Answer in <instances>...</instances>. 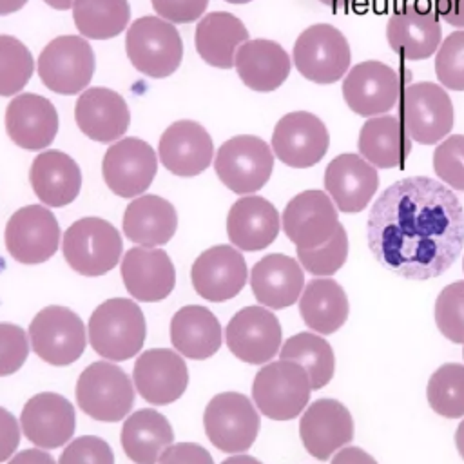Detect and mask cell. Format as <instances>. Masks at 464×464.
I'll return each instance as SVG.
<instances>
[{
  "label": "cell",
  "instance_id": "cell-1",
  "mask_svg": "<svg viewBox=\"0 0 464 464\" xmlns=\"http://www.w3.org/2000/svg\"><path fill=\"white\" fill-rule=\"evenodd\" d=\"M366 239L388 272L426 281L442 276L464 248V208L455 192L428 176L386 187L372 205Z\"/></svg>",
  "mask_w": 464,
  "mask_h": 464
},
{
  "label": "cell",
  "instance_id": "cell-2",
  "mask_svg": "<svg viewBox=\"0 0 464 464\" xmlns=\"http://www.w3.org/2000/svg\"><path fill=\"white\" fill-rule=\"evenodd\" d=\"M147 335L143 310L134 299L112 297L94 308L87 323V339L92 350L112 362L138 355Z\"/></svg>",
  "mask_w": 464,
  "mask_h": 464
},
{
  "label": "cell",
  "instance_id": "cell-3",
  "mask_svg": "<svg viewBox=\"0 0 464 464\" xmlns=\"http://www.w3.org/2000/svg\"><path fill=\"white\" fill-rule=\"evenodd\" d=\"M78 408L94 420L118 422L123 420L136 397L132 377L127 375L112 361L91 362L78 377L74 386Z\"/></svg>",
  "mask_w": 464,
  "mask_h": 464
},
{
  "label": "cell",
  "instance_id": "cell-4",
  "mask_svg": "<svg viewBox=\"0 0 464 464\" xmlns=\"http://www.w3.org/2000/svg\"><path fill=\"white\" fill-rule=\"evenodd\" d=\"M67 265L85 277H98L121 261L123 241L118 228L103 218H80L63 234Z\"/></svg>",
  "mask_w": 464,
  "mask_h": 464
},
{
  "label": "cell",
  "instance_id": "cell-5",
  "mask_svg": "<svg viewBox=\"0 0 464 464\" xmlns=\"http://www.w3.org/2000/svg\"><path fill=\"white\" fill-rule=\"evenodd\" d=\"M312 384L306 370L294 361H270L252 382V399L259 413L272 420H292L308 406Z\"/></svg>",
  "mask_w": 464,
  "mask_h": 464
},
{
  "label": "cell",
  "instance_id": "cell-6",
  "mask_svg": "<svg viewBox=\"0 0 464 464\" xmlns=\"http://www.w3.org/2000/svg\"><path fill=\"white\" fill-rule=\"evenodd\" d=\"M127 58L149 78H167L181 63L183 42L178 29L160 16H141L125 36Z\"/></svg>",
  "mask_w": 464,
  "mask_h": 464
},
{
  "label": "cell",
  "instance_id": "cell-7",
  "mask_svg": "<svg viewBox=\"0 0 464 464\" xmlns=\"http://www.w3.org/2000/svg\"><path fill=\"white\" fill-rule=\"evenodd\" d=\"M31 350L51 366L76 362L87 346V328L80 315L67 306L42 308L27 328Z\"/></svg>",
  "mask_w": 464,
  "mask_h": 464
},
{
  "label": "cell",
  "instance_id": "cell-8",
  "mask_svg": "<svg viewBox=\"0 0 464 464\" xmlns=\"http://www.w3.org/2000/svg\"><path fill=\"white\" fill-rule=\"evenodd\" d=\"M261 419L256 404L239 392L214 395L203 411L207 439L223 453H245L256 442Z\"/></svg>",
  "mask_w": 464,
  "mask_h": 464
},
{
  "label": "cell",
  "instance_id": "cell-9",
  "mask_svg": "<svg viewBox=\"0 0 464 464\" xmlns=\"http://www.w3.org/2000/svg\"><path fill=\"white\" fill-rule=\"evenodd\" d=\"M397 107L408 136L420 145H435L453 129L451 98L433 82L406 83Z\"/></svg>",
  "mask_w": 464,
  "mask_h": 464
},
{
  "label": "cell",
  "instance_id": "cell-10",
  "mask_svg": "<svg viewBox=\"0 0 464 464\" xmlns=\"http://www.w3.org/2000/svg\"><path fill=\"white\" fill-rule=\"evenodd\" d=\"M410 71H395L377 60H366L353 65L343 80V98L350 111L359 116L386 114L399 103L404 80L410 82Z\"/></svg>",
  "mask_w": 464,
  "mask_h": 464
},
{
  "label": "cell",
  "instance_id": "cell-11",
  "mask_svg": "<svg viewBox=\"0 0 464 464\" xmlns=\"http://www.w3.org/2000/svg\"><path fill=\"white\" fill-rule=\"evenodd\" d=\"M292 58L306 80L326 85L348 72L352 53L346 36L337 27L314 24L297 36Z\"/></svg>",
  "mask_w": 464,
  "mask_h": 464
},
{
  "label": "cell",
  "instance_id": "cell-12",
  "mask_svg": "<svg viewBox=\"0 0 464 464\" xmlns=\"http://www.w3.org/2000/svg\"><path fill=\"white\" fill-rule=\"evenodd\" d=\"M214 169L221 183L232 192L254 194L270 179L274 154L259 136L239 134L219 147Z\"/></svg>",
  "mask_w": 464,
  "mask_h": 464
},
{
  "label": "cell",
  "instance_id": "cell-13",
  "mask_svg": "<svg viewBox=\"0 0 464 464\" xmlns=\"http://www.w3.org/2000/svg\"><path fill=\"white\" fill-rule=\"evenodd\" d=\"M94 53L91 44L76 34L51 40L38 56L42 83L58 94H78L94 74Z\"/></svg>",
  "mask_w": 464,
  "mask_h": 464
},
{
  "label": "cell",
  "instance_id": "cell-14",
  "mask_svg": "<svg viewBox=\"0 0 464 464\" xmlns=\"http://www.w3.org/2000/svg\"><path fill=\"white\" fill-rule=\"evenodd\" d=\"M390 49L404 60L430 58L440 45L442 27L430 0H402L386 24Z\"/></svg>",
  "mask_w": 464,
  "mask_h": 464
},
{
  "label": "cell",
  "instance_id": "cell-15",
  "mask_svg": "<svg viewBox=\"0 0 464 464\" xmlns=\"http://www.w3.org/2000/svg\"><path fill=\"white\" fill-rule=\"evenodd\" d=\"M225 343L239 361L246 364H266L281 350V323L276 314L263 304L245 306L228 321Z\"/></svg>",
  "mask_w": 464,
  "mask_h": 464
},
{
  "label": "cell",
  "instance_id": "cell-16",
  "mask_svg": "<svg viewBox=\"0 0 464 464\" xmlns=\"http://www.w3.org/2000/svg\"><path fill=\"white\" fill-rule=\"evenodd\" d=\"M5 250L22 265H40L51 259L60 246V225L44 205H25L7 221Z\"/></svg>",
  "mask_w": 464,
  "mask_h": 464
},
{
  "label": "cell",
  "instance_id": "cell-17",
  "mask_svg": "<svg viewBox=\"0 0 464 464\" xmlns=\"http://www.w3.org/2000/svg\"><path fill=\"white\" fill-rule=\"evenodd\" d=\"M281 225L295 248H315L324 245L341 223L332 198L324 190L310 188L286 203Z\"/></svg>",
  "mask_w": 464,
  "mask_h": 464
},
{
  "label": "cell",
  "instance_id": "cell-18",
  "mask_svg": "<svg viewBox=\"0 0 464 464\" xmlns=\"http://www.w3.org/2000/svg\"><path fill=\"white\" fill-rule=\"evenodd\" d=\"M130 377L138 395L152 406H167L178 401L188 386V370L183 355L170 348L141 352Z\"/></svg>",
  "mask_w": 464,
  "mask_h": 464
},
{
  "label": "cell",
  "instance_id": "cell-19",
  "mask_svg": "<svg viewBox=\"0 0 464 464\" xmlns=\"http://www.w3.org/2000/svg\"><path fill=\"white\" fill-rule=\"evenodd\" d=\"M158 170L154 149L140 138H123L111 145L103 156L102 174L105 185L120 198L143 194Z\"/></svg>",
  "mask_w": 464,
  "mask_h": 464
},
{
  "label": "cell",
  "instance_id": "cell-20",
  "mask_svg": "<svg viewBox=\"0 0 464 464\" xmlns=\"http://www.w3.org/2000/svg\"><path fill=\"white\" fill-rule=\"evenodd\" d=\"M330 145V134L323 120L306 111L285 114L272 132V149L285 165L308 169L323 160Z\"/></svg>",
  "mask_w": 464,
  "mask_h": 464
},
{
  "label": "cell",
  "instance_id": "cell-21",
  "mask_svg": "<svg viewBox=\"0 0 464 464\" xmlns=\"http://www.w3.org/2000/svg\"><path fill=\"white\" fill-rule=\"evenodd\" d=\"M22 435L40 450L65 446L76 428V411L69 399L54 392L33 395L20 413Z\"/></svg>",
  "mask_w": 464,
  "mask_h": 464
},
{
  "label": "cell",
  "instance_id": "cell-22",
  "mask_svg": "<svg viewBox=\"0 0 464 464\" xmlns=\"http://www.w3.org/2000/svg\"><path fill=\"white\" fill-rule=\"evenodd\" d=\"M304 450L317 460H328L353 439V419L335 399H317L304 408L299 420Z\"/></svg>",
  "mask_w": 464,
  "mask_h": 464
},
{
  "label": "cell",
  "instance_id": "cell-23",
  "mask_svg": "<svg viewBox=\"0 0 464 464\" xmlns=\"http://www.w3.org/2000/svg\"><path fill=\"white\" fill-rule=\"evenodd\" d=\"M248 268L236 246L216 245L203 250L190 268V281L196 294L210 303H223L236 297L246 285Z\"/></svg>",
  "mask_w": 464,
  "mask_h": 464
},
{
  "label": "cell",
  "instance_id": "cell-24",
  "mask_svg": "<svg viewBox=\"0 0 464 464\" xmlns=\"http://www.w3.org/2000/svg\"><path fill=\"white\" fill-rule=\"evenodd\" d=\"M120 274L130 297L141 303L163 301L176 285L174 263L156 246L129 248L120 261Z\"/></svg>",
  "mask_w": 464,
  "mask_h": 464
},
{
  "label": "cell",
  "instance_id": "cell-25",
  "mask_svg": "<svg viewBox=\"0 0 464 464\" xmlns=\"http://www.w3.org/2000/svg\"><path fill=\"white\" fill-rule=\"evenodd\" d=\"M324 188L337 210L355 214L366 208L375 196L379 174L361 154L344 152L326 165Z\"/></svg>",
  "mask_w": 464,
  "mask_h": 464
},
{
  "label": "cell",
  "instance_id": "cell-26",
  "mask_svg": "<svg viewBox=\"0 0 464 464\" xmlns=\"http://www.w3.org/2000/svg\"><path fill=\"white\" fill-rule=\"evenodd\" d=\"M163 167L181 178H192L210 167L214 145L208 130L192 120H179L163 130L158 145Z\"/></svg>",
  "mask_w": 464,
  "mask_h": 464
},
{
  "label": "cell",
  "instance_id": "cell-27",
  "mask_svg": "<svg viewBox=\"0 0 464 464\" xmlns=\"http://www.w3.org/2000/svg\"><path fill=\"white\" fill-rule=\"evenodd\" d=\"M74 120L87 138L100 143H111L127 132L130 112L127 102L116 91L91 87L76 100Z\"/></svg>",
  "mask_w": 464,
  "mask_h": 464
},
{
  "label": "cell",
  "instance_id": "cell-28",
  "mask_svg": "<svg viewBox=\"0 0 464 464\" xmlns=\"http://www.w3.org/2000/svg\"><path fill=\"white\" fill-rule=\"evenodd\" d=\"M5 130L11 141L22 149H45L58 132L56 107L40 94H18L7 105Z\"/></svg>",
  "mask_w": 464,
  "mask_h": 464
},
{
  "label": "cell",
  "instance_id": "cell-29",
  "mask_svg": "<svg viewBox=\"0 0 464 464\" xmlns=\"http://www.w3.org/2000/svg\"><path fill=\"white\" fill-rule=\"evenodd\" d=\"M250 288L259 304L270 310L288 308L304 288L303 266L286 254H268L252 266Z\"/></svg>",
  "mask_w": 464,
  "mask_h": 464
},
{
  "label": "cell",
  "instance_id": "cell-30",
  "mask_svg": "<svg viewBox=\"0 0 464 464\" xmlns=\"http://www.w3.org/2000/svg\"><path fill=\"white\" fill-rule=\"evenodd\" d=\"M281 228L277 208L263 196H243L232 203L227 234L237 250L257 252L272 245Z\"/></svg>",
  "mask_w": 464,
  "mask_h": 464
},
{
  "label": "cell",
  "instance_id": "cell-31",
  "mask_svg": "<svg viewBox=\"0 0 464 464\" xmlns=\"http://www.w3.org/2000/svg\"><path fill=\"white\" fill-rule=\"evenodd\" d=\"M29 181L33 192L45 207L58 208L78 198L82 188V172L69 154L51 149L33 160Z\"/></svg>",
  "mask_w": 464,
  "mask_h": 464
},
{
  "label": "cell",
  "instance_id": "cell-32",
  "mask_svg": "<svg viewBox=\"0 0 464 464\" xmlns=\"http://www.w3.org/2000/svg\"><path fill=\"white\" fill-rule=\"evenodd\" d=\"M121 227L129 241L140 246H161L178 228V212L165 198L143 194L127 205Z\"/></svg>",
  "mask_w": 464,
  "mask_h": 464
},
{
  "label": "cell",
  "instance_id": "cell-33",
  "mask_svg": "<svg viewBox=\"0 0 464 464\" xmlns=\"http://www.w3.org/2000/svg\"><path fill=\"white\" fill-rule=\"evenodd\" d=\"M290 56L274 40L245 42L236 53V71L241 82L257 92L276 91L290 74Z\"/></svg>",
  "mask_w": 464,
  "mask_h": 464
},
{
  "label": "cell",
  "instance_id": "cell-34",
  "mask_svg": "<svg viewBox=\"0 0 464 464\" xmlns=\"http://www.w3.org/2000/svg\"><path fill=\"white\" fill-rule=\"evenodd\" d=\"M170 343L183 357L205 361L221 348L223 330L207 306L187 304L170 319Z\"/></svg>",
  "mask_w": 464,
  "mask_h": 464
},
{
  "label": "cell",
  "instance_id": "cell-35",
  "mask_svg": "<svg viewBox=\"0 0 464 464\" xmlns=\"http://www.w3.org/2000/svg\"><path fill=\"white\" fill-rule=\"evenodd\" d=\"M357 149L375 169H402L411 152V138L399 116H372L359 130Z\"/></svg>",
  "mask_w": 464,
  "mask_h": 464
},
{
  "label": "cell",
  "instance_id": "cell-36",
  "mask_svg": "<svg viewBox=\"0 0 464 464\" xmlns=\"http://www.w3.org/2000/svg\"><path fill=\"white\" fill-rule=\"evenodd\" d=\"M120 444L134 464H158L161 453L174 444V431L163 413L141 408L123 420Z\"/></svg>",
  "mask_w": 464,
  "mask_h": 464
},
{
  "label": "cell",
  "instance_id": "cell-37",
  "mask_svg": "<svg viewBox=\"0 0 464 464\" xmlns=\"http://www.w3.org/2000/svg\"><path fill=\"white\" fill-rule=\"evenodd\" d=\"M194 42L203 62L218 69H232L237 49L248 42V29L232 13L214 11L196 25Z\"/></svg>",
  "mask_w": 464,
  "mask_h": 464
},
{
  "label": "cell",
  "instance_id": "cell-38",
  "mask_svg": "<svg viewBox=\"0 0 464 464\" xmlns=\"http://www.w3.org/2000/svg\"><path fill=\"white\" fill-rule=\"evenodd\" d=\"M303 323L319 335L337 332L348 319L350 304L343 286L332 277L308 281L299 297Z\"/></svg>",
  "mask_w": 464,
  "mask_h": 464
},
{
  "label": "cell",
  "instance_id": "cell-39",
  "mask_svg": "<svg viewBox=\"0 0 464 464\" xmlns=\"http://www.w3.org/2000/svg\"><path fill=\"white\" fill-rule=\"evenodd\" d=\"M279 359L301 364L310 379L312 392L324 388L335 372V355L330 343L312 332H299L288 337L279 350Z\"/></svg>",
  "mask_w": 464,
  "mask_h": 464
},
{
  "label": "cell",
  "instance_id": "cell-40",
  "mask_svg": "<svg viewBox=\"0 0 464 464\" xmlns=\"http://www.w3.org/2000/svg\"><path fill=\"white\" fill-rule=\"evenodd\" d=\"M72 18L85 38L109 40L127 27L130 7L127 0H74Z\"/></svg>",
  "mask_w": 464,
  "mask_h": 464
},
{
  "label": "cell",
  "instance_id": "cell-41",
  "mask_svg": "<svg viewBox=\"0 0 464 464\" xmlns=\"http://www.w3.org/2000/svg\"><path fill=\"white\" fill-rule=\"evenodd\" d=\"M430 408L446 419L464 417V364L444 362L439 366L426 386Z\"/></svg>",
  "mask_w": 464,
  "mask_h": 464
},
{
  "label": "cell",
  "instance_id": "cell-42",
  "mask_svg": "<svg viewBox=\"0 0 464 464\" xmlns=\"http://www.w3.org/2000/svg\"><path fill=\"white\" fill-rule=\"evenodd\" d=\"M33 71L31 51L18 38L0 34V96L20 92L31 80Z\"/></svg>",
  "mask_w": 464,
  "mask_h": 464
},
{
  "label": "cell",
  "instance_id": "cell-43",
  "mask_svg": "<svg viewBox=\"0 0 464 464\" xmlns=\"http://www.w3.org/2000/svg\"><path fill=\"white\" fill-rule=\"evenodd\" d=\"M299 265L312 276L330 277L334 276L348 257V236L343 225L337 227L335 234L321 246L315 248H295Z\"/></svg>",
  "mask_w": 464,
  "mask_h": 464
},
{
  "label": "cell",
  "instance_id": "cell-44",
  "mask_svg": "<svg viewBox=\"0 0 464 464\" xmlns=\"http://www.w3.org/2000/svg\"><path fill=\"white\" fill-rule=\"evenodd\" d=\"M433 317L439 332L448 341L464 346V281H453L440 290Z\"/></svg>",
  "mask_w": 464,
  "mask_h": 464
},
{
  "label": "cell",
  "instance_id": "cell-45",
  "mask_svg": "<svg viewBox=\"0 0 464 464\" xmlns=\"http://www.w3.org/2000/svg\"><path fill=\"white\" fill-rule=\"evenodd\" d=\"M435 74L442 87L464 91V29L446 36L435 54Z\"/></svg>",
  "mask_w": 464,
  "mask_h": 464
},
{
  "label": "cell",
  "instance_id": "cell-46",
  "mask_svg": "<svg viewBox=\"0 0 464 464\" xmlns=\"http://www.w3.org/2000/svg\"><path fill=\"white\" fill-rule=\"evenodd\" d=\"M433 170L450 188L464 190V134H451L437 145Z\"/></svg>",
  "mask_w": 464,
  "mask_h": 464
},
{
  "label": "cell",
  "instance_id": "cell-47",
  "mask_svg": "<svg viewBox=\"0 0 464 464\" xmlns=\"http://www.w3.org/2000/svg\"><path fill=\"white\" fill-rule=\"evenodd\" d=\"M31 352L27 332L13 323H0V377L16 373Z\"/></svg>",
  "mask_w": 464,
  "mask_h": 464
},
{
  "label": "cell",
  "instance_id": "cell-48",
  "mask_svg": "<svg viewBox=\"0 0 464 464\" xmlns=\"http://www.w3.org/2000/svg\"><path fill=\"white\" fill-rule=\"evenodd\" d=\"M58 464H114V453L102 437L82 435L65 446Z\"/></svg>",
  "mask_w": 464,
  "mask_h": 464
},
{
  "label": "cell",
  "instance_id": "cell-49",
  "mask_svg": "<svg viewBox=\"0 0 464 464\" xmlns=\"http://www.w3.org/2000/svg\"><path fill=\"white\" fill-rule=\"evenodd\" d=\"M154 11L174 24H190L198 20L207 5L208 0H150Z\"/></svg>",
  "mask_w": 464,
  "mask_h": 464
},
{
  "label": "cell",
  "instance_id": "cell-50",
  "mask_svg": "<svg viewBox=\"0 0 464 464\" xmlns=\"http://www.w3.org/2000/svg\"><path fill=\"white\" fill-rule=\"evenodd\" d=\"M158 464H214V459L201 444L178 442L161 453Z\"/></svg>",
  "mask_w": 464,
  "mask_h": 464
},
{
  "label": "cell",
  "instance_id": "cell-51",
  "mask_svg": "<svg viewBox=\"0 0 464 464\" xmlns=\"http://www.w3.org/2000/svg\"><path fill=\"white\" fill-rule=\"evenodd\" d=\"M20 437H22L20 420L4 406H0V462H5L16 453Z\"/></svg>",
  "mask_w": 464,
  "mask_h": 464
},
{
  "label": "cell",
  "instance_id": "cell-52",
  "mask_svg": "<svg viewBox=\"0 0 464 464\" xmlns=\"http://www.w3.org/2000/svg\"><path fill=\"white\" fill-rule=\"evenodd\" d=\"M437 14L453 27H464V0H435Z\"/></svg>",
  "mask_w": 464,
  "mask_h": 464
},
{
  "label": "cell",
  "instance_id": "cell-53",
  "mask_svg": "<svg viewBox=\"0 0 464 464\" xmlns=\"http://www.w3.org/2000/svg\"><path fill=\"white\" fill-rule=\"evenodd\" d=\"M330 464H379V462L368 451L348 444L334 455Z\"/></svg>",
  "mask_w": 464,
  "mask_h": 464
},
{
  "label": "cell",
  "instance_id": "cell-54",
  "mask_svg": "<svg viewBox=\"0 0 464 464\" xmlns=\"http://www.w3.org/2000/svg\"><path fill=\"white\" fill-rule=\"evenodd\" d=\"M7 464H58V462L53 459V455L47 450H40L34 446V448L14 453Z\"/></svg>",
  "mask_w": 464,
  "mask_h": 464
},
{
  "label": "cell",
  "instance_id": "cell-55",
  "mask_svg": "<svg viewBox=\"0 0 464 464\" xmlns=\"http://www.w3.org/2000/svg\"><path fill=\"white\" fill-rule=\"evenodd\" d=\"M25 4H27V0H0V16L16 13V11H20Z\"/></svg>",
  "mask_w": 464,
  "mask_h": 464
},
{
  "label": "cell",
  "instance_id": "cell-56",
  "mask_svg": "<svg viewBox=\"0 0 464 464\" xmlns=\"http://www.w3.org/2000/svg\"><path fill=\"white\" fill-rule=\"evenodd\" d=\"M221 464H263V462L257 460L256 457H250L245 453H236V455H230L228 459H225Z\"/></svg>",
  "mask_w": 464,
  "mask_h": 464
},
{
  "label": "cell",
  "instance_id": "cell-57",
  "mask_svg": "<svg viewBox=\"0 0 464 464\" xmlns=\"http://www.w3.org/2000/svg\"><path fill=\"white\" fill-rule=\"evenodd\" d=\"M455 446H457L459 455H460L462 460H464V417H462V420L459 422L457 431H455Z\"/></svg>",
  "mask_w": 464,
  "mask_h": 464
},
{
  "label": "cell",
  "instance_id": "cell-58",
  "mask_svg": "<svg viewBox=\"0 0 464 464\" xmlns=\"http://www.w3.org/2000/svg\"><path fill=\"white\" fill-rule=\"evenodd\" d=\"M47 5H51L53 9H58V11H67L72 7V2L74 0H44Z\"/></svg>",
  "mask_w": 464,
  "mask_h": 464
},
{
  "label": "cell",
  "instance_id": "cell-59",
  "mask_svg": "<svg viewBox=\"0 0 464 464\" xmlns=\"http://www.w3.org/2000/svg\"><path fill=\"white\" fill-rule=\"evenodd\" d=\"M321 4H324V5H328V7H332V9H343V7H348L353 0H319Z\"/></svg>",
  "mask_w": 464,
  "mask_h": 464
},
{
  "label": "cell",
  "instance_id": "cell-60",
  "mask_svg": "<svg viewBox=\"0 0 464 464\" xmlns=\"http://www.w3.org/2000/svg\"><path fill=\"white\" fill-rule=\"evenodd\" d=\"M228 4H246V2H252V0H225Z\"/></svg>",
  "mask_w": 464,
  "mask_h": 464
},
{
  "label": "cell",
  "instance_id": "cell-61",
  "mask_svg": "<svg viewBox=\"0 0 464 464\" xmlns=\"http://www.w3.org/2000/svg\"><path fill=\"white\" fill-rule=\"evenodd\" d=\"M462 270H464V261H462Z\"/></svg>",
  "mask_w": 464,
  "mask_h": 464
},
{
  "label": "cell",
  "instance_id": "cell-62",
  "mask_svg": "<svg viewBox=\"0 0 464 464\" xmlns=\"http://www.w3.org/2000/svg\"><path fill=\"white\" fill-rule=\"evenodd\" d=\"M462 355H464V348H462Z\"/></svg>",
  "mask_w": 464,
  "mask_h": 464
}]
</instances>
